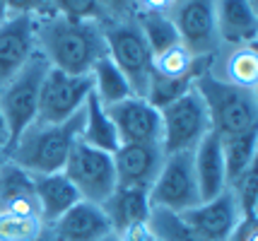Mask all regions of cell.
<instances>
[{"label": "cell", "mask_w": 258, "mask_h": 241, "mask_svg": "<svg viewBox=\"0 0 258 241\" xmlns=\"http://www.w3.org/2000/svg\"><path fill=\"white\" fill-rule=\"evenodd\" d=\"M210 58H198L183 44H174L167 51L152 56V72L162 77H186V75H203L208 70Z\"/></svg>", "instance_id": "25"}, {"label": "cell", "mask_w": 258, "mask_h": 241, "mask_svg": "<svg viewBox=\"0 0 258 241\" xmlns=\"http://www.w3.org/2000/svg\"><path fill=\"white\" fill-rule=\"evenodd\" d=\"M106 111L111 116L121 145H162V114L145 97H128L113 106H106Z\"/></svg>", "instance_id": "11"}, {"label": "cell", "mask_w": 258, "mask_h": 241, "mask_svg": "<svg viewBox=\"0 0 258 241\" xmlns=\"http://www.w3.org/2000/svg\"><path fill=\"white\" fill-rule=\"evenodd\" d=\"M256 219H241L227 241H256Z\"/></svg>", "instance_id": "35"}, {"label": "cell", "mask_w": 258, "mask_h": 241, "mask_svg": "<svg viewBox=\"0 0 258 241\" xmlns=\"http://www.w3.org/2000/svg\"><path fill=\"white\" fill-rule=\"evenodd\" d=\"M34 241H58L56 236H53V231H51V227H48V224H46L44 227V231H41V234H39V236H36V239Z\"/></svg>", "instance_id": "38"}, {"label": "cell", "mask_w": 258, "mask_h": 241, "mask_svg": "<svg viewBox=\"0 0 258 241\" xmlns=\"http://www.w3.org/2000/svg\"><path fill=\"white\" fill-rule=\"evenodd\" d=\"M220 142H222L227 186H229L236 176H241L248 167H253L258 162V128L236 133V135H225L220 138Z\"/></svg>", "instance_id": "24"}, {"label": "cell", "mask_w": 258, "mask_h": 241, "mask_svg": "<svg viewBox=\"0 0 258 241\" xmlns=\"http://www.w3.org/2000/svg\"><path fill=\"white\" fill-rule=\"evenodd\" d=\"M104 36H106V56L125 75L135 97H145L147 82L152 75V51L135 17L104 22Z\"/></svg>", "instance_id": "4"}, {"label": "cell", "mask_w": 258, "mask_h": 241, "mask_svg": "<svg viewBox=\"0 0 258 241\" xmlns=\"http://www.w3.org/2000/svg\"><path fill=\"white\" fill-rule=\"evenodd\" d=\"M97 3L104 10L106 22L128 20V17H135V12H138V3L135 0H97Z\"/></svg>", "instance_id": "33"}, {"label": "cell", "mask_w": 258, "mask_h": 241, "mask_svg": "<svg viewBox=\"0 0 258 241\" xmlns=\"http://www.w3.org/2000/svg\"><path fill=\"white\" fill-rule=\"evenodd\" d=\"M201 75H186V77H162L157 72L150 75V82H147V92L145 99L155 109H167L169 104H174L176 99H181L183 94L193 90V85Z\"/></svg>", "instance_id": "27"}, {"label": "cell", "mask_w": 258, "mask_h": 241, "mask_svg": "<svg viewBox=\"0 0 258 241\" xmlns=\"http://www.w3.org/2000/svg\"><path fill=\"white\" fill-rule=\"evenodd\" d=\"M135 22L145 36L147 46L152 56H157L169 46L179 44V32L171 15H159V12H135Z\"/></svg>", "instance_id": "26"}, {"label": "cell", "mask_w": 258, "mask_h": 241, "mask_svg": "<svg viewBox=\"0 0 258 241\" xmlns=\"http://www.w3.org/2000/svg\"><path fill=\"white\" fill-rule=\"evenodd\" d=\"M90 77H92V94L104 106H113V104L123 102L128 97H135L128 80H125V75L118 70V65L109 56H104L101 60L94 63V68L90 70Z\"/></svg>", "instance_id": "23"}, {"label": "cell", "mask_w": 258, "mask_h": 241, "mask_svg": "<svg viewBox=\"0 0 258 241\" xmlns=\"http://www.w3.org/2000/svg\"><path fill=\"white\" fill-rule=\"evenodd\" d=\"M162 114V149L164 154L174 152H193L213 128H210V116L203 104L201 94L196 87L188 90L181 99L169 104Z\"/></svg>", "instance_id": "6"}, {"label": "cell", "mask_w": 258, "mask_h": 241, "mask_svg": "<svg viewBox=\"0 0 258 241\" xmlns=\"http://www.w3.org/2000/svg\"><path fill=\"white\" fill-rule=\"evenodd\" d=\"M80 130H82V111L66 123L32 121L17 138L8 142L5 154L32 176L63 172L70 147L80 138Z\"/></svg>", "instance_id": "2"}, {"label": "cell", "mask_w": 258, "mask_h": 241, "mask_svg": "<svg viewBox=\"0 0 258 241\" xmlns=\"http://www.w3.org/2000/svg\"><path fill=\"white\" fill-rule=\"evenodd\" d=\"M220 46H244L258 39L256 0H215Z\"/></svg>", "instance_id": "15"}, {"label": "cell", "mask_w": 258, "mask_h": 241, "mask_svg": "<svg viewBox=\"0 0 258 241\" xmlns=\"http://www.w3.org/2000/svg\"><path fill=\"white\" fill-rule=\"evenodd\" d=\"M80 140L85 145H90L94 149H101L106 154H113L116 149L121 147L118 133L113 128V121L106 106L99 104V99L90 94L87 102L82 106V130H80Z\"/></svg>", "instance_id": "22"}, {"label": "cell", "mask_w": 258, "mask_h": 241, "mask_svg": "<svg viewBox=\"0 0 258 241\" xmlns=\"http://www.w3.org/2000/svg\"><path fill=\"white\" fill-rule=\"evenodd\" d=\"M191 157H193V172H196V184H198L201 200H210V198L222 193L227 188V172H225V157H222L220 135L210 130L196 145Z\"/></svg>", "instance_id": "19"}, {"label": "cell", "mask_w": 258, "mask_h": 241, "mask_svg": "<svg viewBox=\"0 0 258 241\" xmlns=\"http://www.w3.org/2000/svg\"><path fill=\"white\" fill-rule=\"evenodd\" d=\"M101 210L109 219L111 231H116L118 236H123L125 231L138 227V224H147L150 212H152L147 191L123 188V186L113 188V193L101 203Z\"/></svg>", "instance_id": "20"}, {"label": "cell", "mask_w": 258, "mask_h": 241, "mask_svg": "<svg viewBox=\"0 0 258 241\" xmlns=\"http://www.w3.org/2000/svg\"><path fill=\"white\" fill-rule=\"evenodd\" d=\"M208 72L215 80L234 87L258 90V48L256 44L244 46H220L208 60Z\"/></svg>", "instance_id": "16"}, {"label": "cell", "mask_w": 258, "mask_h": 241, "mask_svg": "<svg viewBox=\"0 0 258 241\" xmlns=\"http://www.w3.org/2000/svg\"><path fill=\"white\" fill-rule=\"evenodd\" d=\"M111 157L113 169H116V186L150 191L167 154H164L162 145L131 142V145H121Z\"/></svg>", "instance_id": "12"}, {"label": "cell", "mask_w": 258, "mask_h": 241, "mask_svg": "<svg viewBox=\"0 0 258 241\" xmlns=\"http://www.w3.org/2000/svg\"><path fill=\"white\" fill-rule=\"evenodd\" d=\"M51 10L66 15L73 20H92V22H106L104 10L97 0H51Z\"/></svg>", "instance_id": "31"}, {"label": "cell", "mask_w": 258, "mask_h": 241, "mask_svg": "<svg viewBox=\"0 0 258 241\" xmlns=\"http://www.w3.org/2000/svg\"><path fill=\"white\" fill-rule=\"evenodd\" d=\"M147 198L152 210H167L179 215L201 203L191 152H174L164 157V164L155 184L150 186Z\"/></svg>", "instance_id": "8"}, {"label": "cell", "mask_w": 258, "mask_h": 241, "mask_svg": "<svg viewBox=\"0 0 258 241\" xmlns=\"http://www.w3.org/2000/svg\"><path fill=\"white\" fill-rule=\"evenodd\" d=\"M181 217L208 241H227L236 229V224L244 219L229 188L210 200H201L196 207L181 212Z\"/></svg>", "instance_id": "13"}, {"label": "cell", "mask_w": 258, "mask_h": 241, "mask_svg": "<svg viewBox=\"0 0 258 241\" xmlns=\"http://www.w3.org/2000/svg\"><path fill=\"white\" fill-rule=\"evenodd\" d=\"M36 51L51 68L70 75H90L94 63L106 56L104 22L73 20L58 12L39 17Z\"/></svg>", "instance_id": "1"}, {"label": "cell", "mask_w": 258, "mask_h": 241, "mask_svg": "<svg viewBox=\"0 0 258 241\" xmlns=\"http://www.w3.org/2000/svg\"><path fill=\"white\" fill-rule=\"evenodd\" d=\"M138 12H159V15H171L176 10L179 0H135Z\"/></svg>", "instance_id": "34"}, {"label": "cell", "mask_w": 258, "mask_h": 241, "mask_svg": "<svg viewBox=\"0 0 258 241\" xmlns=\"http://www.w3.org/2000/svg\"><path fill=\"white\" fill-rule=\"evenodd\" d=\"M121 239L123 241H159L157 236H155V231L150 229V224H138V227L125 231Z\"/></svg>", "instance_id": "36"}, {"label": "cell", "mask_w": 258, "mask_h": 241, "mask_svg": "<svg viewBox=\"0 0 258 241\" xmlns=\"http://www.w3.org/2000/svg\"><path fill=\"white\" fill-rule=\"evenodd\" d=\"M193 87L208 109L213 133L220 138L258 128V90H244L215 80L208 70L196 80Z\"/></svg>", "instance_id": "3"}, {"label": "cell", "mask_w": 258, "mask_h": 241, "mask_svg": "<svg viewBox=\"0 0 258 241\" xmlns=\"http://www.w3.org/2000/svg\"><path fill=\"white\" fill-rule=\"evenodd\" d=\"M48 68L51 65L36 51V56L15 77H10L0 87V111L5 116L10 140L17 138L32 121H36L39 92H41V82H44Z\"/></svg>", "instance_id": "5"}, {"label": "cell", "mask_w": 258, "mask_h": 241, "mask_svg": "<svg viewBox=\"0 0 258 241\" xmlns=\"http://www.w3.org/2000/svg\"><path fill=\"white\" fill-rule=\"evenodd\" d=\"M34 195L44 224H53L63 212H68L78 200H82L63 172L34 176Z\"/></svg>", "instance_id": "21"}, {"label": "cell", "mask_w": 258, "mask_h": 241, "mask_svg": "<svg viewBox=\"0 0 258 241\" xmlns=\"http://www.w3.org/2000/svg\"><path fill=\"white\" fill-rule=\"evenodd\" d=\"M10 17H46L51 15V0H5Z\"/></svg>", "instance_id": "32"}, {"label": "cell", "mask_w": 258, "mask_h": 241, "mask_svg": "<svg viewBox=\"0 0 258 241\" xmlns=\"http://www.w3.org/2000/svg\"><path fill=\"white\" fill-rule=\"evenodd\" d=\"M36 56V20L8 17L0 24V87Z\"/></svg>", "instance_id": "14"}, {"label": "cell", "mask_w": 258, "mask_h": 241, "mask_svg": "<svg viewBox=\"0 0 258 241\" xmlns=\"http://www.w3.org/2000/svg\"><path fill=\"white\" fill-rule=\"evenodd\" d=\"M150 229L155 231L159 241H208L193 229L179 212H167V210H152L147 219Z\"/></svg>", "instance_id": "28"}, {"label": "cell", "mask_w": 258, "mask_h": 241, "mask_svg": "<svg viewBox=\"0 0 258 241\" xmlns=\"http://www.w3.org/2000/svg\"><path fill=\"white\" fill-rule=\"evenodd\" d=\"M0 212L41 219L34 195V176L10 159H5L0 167Z\"/></svg>", "instance_id": "18"}, {"label": "cell", "mask_w": 258, "mask_h": 241, "mask_svg": "<svg viewBox=\"0 0 258 241\" xmlns=\"http://www.w3.org/2000/svg\"><path fill=\"white\" fill-rule=\"evenodd\" d=\"M92 94L90 75H70L63 70L48 68L41 92H39V109L36 121L41 123H66L75 114L82 111V106Z\"/></svg>", "instance_id": "9"}, {"label": "cell", "mask_w": 258, "mask_h": 241, "mask_svg": "<svg viewBox=\"0 0 258 241\" xmlns=\"http://www.w3.org/2000/svg\"><path fill=\"white\" fill-rule=\"evenodd\" d=\"M8 17H10V15H8V3H5V0H0V24L5 22Z\"/></svg>", "instance_id": "39"}, {"label": "cell", "mask_w": 258, "mask_h": 241, "mask_svg": "<svg viewBox=\"0 0 258 241\" xmlns=\"http://www.w3.org/2000/svg\"><path fill=\"white\" fill-rule=\"evenodd\" d=\"M10 142V130H8V123H5V116L0 111V147H8Z\"/></svg>", "instance_id": "37"}, {"label": "cell", "mask_w": 258, "mask_h": 241, "mask_svg": "<svg viewBox=\"0 0 258 241\" xmlns=\"http://www.w3.org/2000/svg\"><path fill=\"white\" fill-rule=\"evenodd\" d=\"M48 227L58 241H97L111 231L101 205L90 200H78Z\"/></svg>", "instance_id": "17"}, {"label": "cell", "mask_w": 258, "mask_h": 241, "mask_svg": "<svg viewBox=\"0 0 258 241\" xmlns=\"http://www.w3.org/2000/svg\"><path fill=\"white\" fill-rule=\"evenodd\" d=\"M44 227L46 224L39 217H17L0 212V241H34Z\"/></svg>", "instance_id": "30"}, {"label": "cell", "mask_w": 258, "mask_h": 241, "mask_svg": "<svg viewBox=\"0 0 258 241\" xmlns=\"http://www.w3.org/2000/svg\"><path fill=\"white\" fill-rule=\"evenodd\" d=\"M97 241H123V239H121V236H118L116 231H109L106 236H101V239H97Z\"/></svg>", "instance_id": "40"}, {"label": "cell", "mask_w": 258, "mask_h": 241, "mask_svg": "<svg viewBox=\"0 0 258 241\" xmlns=\"http://www.w3.org/2000/svg\"><path fill=\"white\" fill-rule=\"evenodd\" d=\"M8 159V154H5V147H0V167H3V162Z\"/></svg>", "instance_id": "41"}, {"label": "cell", "mask_w": 258, "mask_h": 241, "mask_svg": "<svg viewBox=\"0 0 258 241\" xmlns=\"http://www.w3.org/2000/svg\"><path fill=\"white\" fill-rule=\"evenodd\" d=\"M63 174L73 188L78 191L82 200H90L101 205L116 188V169H113V157L85 145L82 140H75L70 147V154L66 159Z\"/></svg>", "instance_id": "7"}, {"label": "cell", "mask_w": 258, "mask_h": 241, "mask_svg": "<svg viewBox=\"0 0 258 241\" xmlns=\"http://www.w3.org/2000/svg\"><path fill=\"white\" fill-rule=\"evenodd\" d=\"M179 41L198 58H210L220 48L215 24V0H179L171 12Z\"/></svg>", "instance_id": "10"}, {"label": "cell", "mask_w": 258, "mask_h": 241, "mask_svg": "<svg viewBox=\"0 0 258 241\" xmlns=\"http://www.w3.org/2000/svg\"><path fill=\"white\" fill-rule=\"evenodd\" d=\"M227 188H229L232 195H234L241 217L244 219H256V207H258V162L253 164V167H248L241 176H236Z\"/></svg>", "instance_id": "29"}]
</instances>
